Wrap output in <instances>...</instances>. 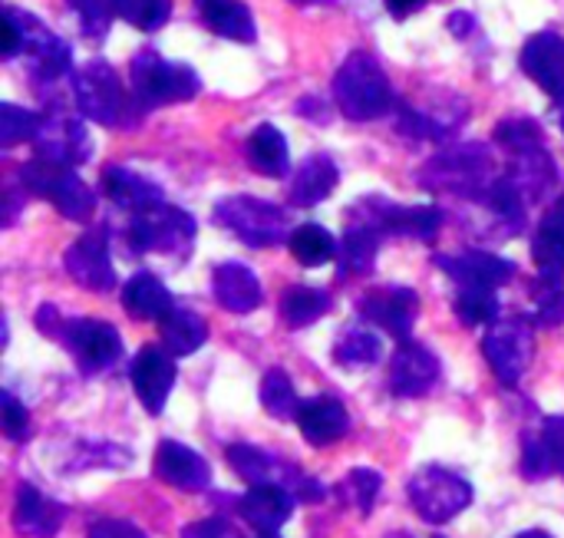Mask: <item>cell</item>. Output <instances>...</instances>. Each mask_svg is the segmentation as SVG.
I'll use <instances>...</instances> for the list:
<instances>
[{"instance_id": "1", "label": "cell", "mask_w": 564, "mask_h": 538, "mask_svg": "<svg viewBox=\"0 0 564 538\" xmlns=\"http://www.w3.org/2000/svg\"><path fill=\"white\" fill-rule=\"evenodd\" d=\"M496 182H499L496 159L479 142L453 146V149L433 155L420 169V185H426L433 192L456 195V198H469V202H486V195L492 192Z\"/></svg>"}, {"instance_id": "2", "label": "cell", "mask_w": 564, "mask_h": 538, "mask_svg": "<svg viewBox=\"0 0 564 538\" xmlns=\"http://www.w3.org/2000/svg\"><path fill=\"white\" fill-rule=\"evenodd\" d=\"M334 99H337V109L354 122L380 119L397 106L390 76L383 73L380 60L367 50H354L340 63L334 76Z\"/></svg>"}, {"instance_id": "3", "label": "cell", "mask_w": 564, "mask_h": 538, "mask_svg": "<svg viewBox=\"0 0 564 538\" xmlns=\"http://www.w3.org/2000/svg\"><path fill=\"white\" fill-rule=\"evenodd\" d=\"M36 327L46 337H56L73 354V361L83 374L109 370L122 357V337L106 321H93V318L66 321L53 304H43L36 314Z\"/></svg>"}, {"instance_id": "4", "label": "cell", "mask_w": 564, "mask_h": 538, "mask_svg": "<svg viewBox=\"0 0 564 538\" xmlns=\"http://www.w3.org/2000/svg\"><path fill=\"white\" fill-rule=\"evenodd\" d=\"M129 73H132V103L142 112L155 109V106L185 103V99L198 96V89H202V79L192 66L172 63L149 46L132 56Z\"/></svg>"}, {"instance_id": "5", "label": "cell", "mask_w": 564, "mask_h": 538, "mask_svg": "<svg viewBox=\"0 0 564 538\" xmlns=\"http://www.w3.org/2000/svg\"><path fill=\"white\" fill-rule=\"evenodd\" d=\"M215 222L251 248H274L281 241H291V235H294L288 208L254 198V195L221 198L215 205Z\"/></svg>"}, {"instance_id": "6", "label": "cell", "mask_w": 564, "mask_h": 538, "mask_svg": "<svg viewBox=\"0 0 564 538\" xmlns=\"http://www.w3.org/2000/svg\"><path fill=\"white\" fill-rule=\"evenodd\" d=\"M20 182L26 192L46 198L63 218L69 222H89L96 212V195L93 189L69 169L59 162H50L43 155H33L23 169H20Z\"/></svg>"}, {"instance_id": "7", "label": "cell", "mask_w": 564, "mask_h": 538, "mask_svg": "<svg viewBox=\"0 0 564 538\" xmlns=\"http://www.w3.org/2000/svg\"><path fill=\"white\" fill-rule=\"evenodd\" d=\"M195 232V218L185 208L159 202L132 215L126 241L135 255H188Z\"/></svg>"}, {"instance_id": "8", "label": "cell", "mask_w": 564, "mask_h": 538, "mask_svg": "<svg viewBox=\"0 0 564 538\" xmlns=\"http://www.w3.org/2000/svg\"><path fill=\"white\" fill-rule=\"evenodd\" d=\"M73 99L76 112L99 126H119L126 122V109L132 99H126L122 79L106 60H89L73 69Z\"/></svg>"}, {"instance_id": "9", "label": "cell", "mask_w": 564, "mask_h": 538, "mask_svg": "<svg viewBox=\"0 0 564 538\" xmlns=\"http://www.w3.org/2000/svg\"><path fill=\"white\" fill-rule=\"evenodd\" d=\"M410 503L413 509L423 516V523H433V526H443L449 519H456L459 513H466L473 506V486L453 473V470H443V466H423L410 486Z\"/></svg>"}, {"instance_id": "10", "label": "cell", "mask_w": 564, "mask_h": 538, "mask_svg": "<svg viewBox=\"0 0 564 538\" xmlns=\"http://www.w3.org/2000/svg\"><path fill=\"white\" fill-rule=\"evenodd\" d=\"M532 351H535V334L525 318H499L489 324V331L482 337V354H486L492 374L506 387H516L525 377V370L532 364Z\"/></svg>"}, {"instance_id": "11", "label": "cell", "mask_w": 564, "mask_h": 538, "mask_svg": "<svg viewBox=\"0 0 564 538\" xmlns=\"http://www.w3.org/2000/svg\"><path fill=\"white\" fill-rule=\"evenodd\" d=\"M3 13L17 23L20 40H23V53L30 56V73L36 83H56L66 73H73V53L69 46L43 26V20H36L26 10L17 7H3Z\"/></svg>"}, {"instance_id": "12", "label": "cell", "mask_w": 564, "mask_h": 538, "mask_svg": "<svg viewBox=\"0 0 564 538\" xmlns=\"http://www.w3.org/2000/svg\"><path fill=\"white\" fill-rule=\"evenodd\" d=\"M350 212L377 225L383 235H403V238H420V241H436L443 228V212L436 205H393L373 195V198L357 202Z\"/></svg>"}, {"instance_id": "13", "label": "cell", "mask_w": 564, "mask_h": 538, "mask_svg": "<svg viewBox=\"0 0 564 538\" xmlns=\"http://www.w3.org/2000/svg\"><path fill=\"white\" fill-rule=\"evenodd\" d=\"M33 146H36V155L69 165V169L93 155L89 132H86L83 119L69 109H46Z\"/></svg>"}, {"instance_id": "14", "label": "cell", "mask_w": 564, "mask_h": 538, "mask_svg": "<svg viewBox=\"0 0 564 538\" xmlns=\"http://www.w3.org/2000/svg\"><path fill=\"white\" fill-rule=\"evenodd\" d=\"M63 265H66V275L86 291L106 294V291L116 288V271H112V261H109V235L102 228H93V232L79 235L66 248Z\"/></svg>"}, {"instance_id": "15", "label": "cell", "mask_w": 564, "mask_h": 538, "mask_svg": "<svg viewBox=\"0 0 564 538\" xmlns=\"http://www.w3.org/2000/svg\"><path fill=\"white\" fill-rule=\"evenodd\" d=\"M416 314H420L416 291L400 288V284H387V288H377L360 298V318L370 321L373 327L387 331L397 341H410Z\"/></svg>"}, {"instance_id": "16", "label": "cell", "mask_w": 564, "mask_h": 538, "mask_svg": "<svg viewBox=\"0 0 564 538\" xmlns=\"http://www.w3.org/2000/svg\"><path fill=\"white\" fill-rule=\"evenodd\" d=\"M129 377H132V387H135V397L139 404L155 417L165 410V400L175 387V377H178V367H175V357L165 351V347H142L135 357H132V367H129Z\"/></svg>"}, {"instance_id": "17", "label": "cell", "mask_w": 564, "mask_h": 538, "mask_svg": "<svg viewBox=\"0 0 564 538\" xmlns=\"http://www.w3.org/2000/svg\"><path fill=\"white\" fill-rule=\"evenodd\" d=\"M152 470L162 483H169L178 493H205L212 486V466L205 463V456L175 440L159 443Z\"/></svg>"}, {"instance_id": "18", "label": "cell", "mask_w": 564, "mask_h": 538, "mask_svg": "<svg viewBox=\"0 0 564 538\" xmlns=\"http://www.w3.org/2000/svg\"><path fill=\"white\" fill-rule=\"evenodd\" d=\"M509 155H512L509 159V172H506L509 185L522 195L525 205L542 202L552 192L555 179H558V165L545 152V142H535V146H525V149H512Z\"/></svg>"}, {"instance_id": "19", "label": "cell", "mask_w": 564, "mask_h": 538, "mask_svg": "<svg viewBox=\"0 0 564 538\" xmlns=\"http://www.w3.org/2000/svg\"><path fill=\"white\" fill-rule=\"evenodd\" d=\"M440 380V361L430 347L416 344V341H403L393 354V367H390V390L397 397H423L436 387Z\"/></svg>"}, {"instance_id": "20", "label": "cell", "mask_w": 564, "mask_h": 538, "mask_svg": "<svg viewBox=\"0 0 564 538\" xmlns=\"http://www.w3.org/2000/svg\"><path fill=\"white\" fill-rule=\"evenodd\" d=\"M522 69L558 103L564 106V36L542 30L525 40L522 46Z\"/></svg>"}, {"instance_id": "21", "label": "cell", "mask_w": 564, "mask_h": 538, "mask_svg": "<svg viewBox=\"0 0 564 538\" xmlns=\"http://www.w3.org/2000/svg\"><path fill=\"white\" fill-rule=\"evenodd\" d=\"M436 265L459 284V288H502L516 278V265L509 258L489 251H463V255H440Z\"/></svg>"}, {"instance_id": "22", "label": "cell", "mask_w": 564, "mask_h": 538, "mask_svg": "<svg viewBox=\"0 0 564 538\" xmlns=\"http://www.w3.org/2000/svg\"><path fill=\"white\" fill-rule=\"evenodd\" d=\"M294 493H288L284 486L278 483H268V486H251L241 499H238V516L258 529L261 536H271L278 529H284L294 516Z\"/></svg>"}, {"instance_id": "23", "label": "cell", "mask_w": 564, "mask_h": 538, "mask_svg": "<svg viewBox=\"0 0 564 538\" xmlns=\"http://www.w3.org/2000/svg\"><path fill=\"white\" fill-rule=\"evenodd\" d=\"M66 509L59 503H53L50 496H43L36 486L23 483L17 489V503H13V529L20 538H53L63 529Z\"/></svg>"}, {"instance_id": "24", "label": "cell", "mask_w": 564, "mask_h": 538, "mask_svg": "<svg viewBox=\"0 0 564 538\" xmlns=\"http://www.w3.org/2000/svg\"><path fill=\"white\" fill-rule=\"evenodd\" d=\"M212 291H215V301L231 314H251L264 301L258 275L238 261H225L212 271Z\"/></svg>"}, {"instance_id": "25", "label": "cell", "mask_w": 564, "mask_h": 538, "mask_svg": "<svg viewBox=\"0 0 564 538\" xmlns=\"http://www.w3.org/2000/svg\"><path fill=\"white\" fill-rule=\"evenodd\" d=\"M297 427H301V437L311 446H330L340 437H347L350 413H347V407L337 397H314V400H304L301 404Z\"/></svg>"}, {"instance_id": "26", "label": "cell", "mask_w": 564, "mask_h": 538, "mask_svg": "<svg viewBox=\"0 0 564 538\" xmlns=\"http://www.w3.org/2000/svg\"><path fill=\"white\" fill-rule=\"evenodd\" d=\"M337 179H340L337 162H334L327 152H314V155H307V159L297 165V172L291 175L288 198H291V205H297V208H311V205L324 202V198L337 189Z\"/></svg>"}, {"instance_id": "27", "label": "cell", "mask_w": 564, "mask_h": 538, "mask_svg": "<svg viewBox=\"0 0 564 538\" xmlns=\"http://www.w3.org/2000/svg\"><path fill=\"white\" fill-rule=\"evenodd\" d=\"M102 192L112 205H119L132 215L162 202V189L155 182H149L145 175H139L132 169H122V165L102 169Z\"/></svg>"}, {"instance_id": "28", "label": "cell", "mask_w": 564, "mask_h": 538, "mask_svg": "<svg viewBox=\"0 0 564 538\" xmlns=\"http://www.w3.org/2000/svg\"><path fill=\"white\" fill-rule=\"evenodd\" d=\"M202 23L225 36V40H238V43H254L258 36V23L248 10V3L241 0H195Z\"/></svg>"}, {"instance_id": "29", "label": "cell", "mask_w": 564, "mask_h": 538, "mask_svg": "<svg viewBox=\"0 0 564 538\" xmlns=\"http://www.w3.org/2000/svg\"><path fill=\"white\" fill-rule=\"evenodd\" d=\"M383 241V232L377 225H370L360 215H347V232H344V245H340V278L344 275H367L373 268L377 248Z\"/></svg>"}, {"instance_id": "30", "label": "cell", "mask_w": 564, "mask_h": 538, "mask_svg": "<svg viewBox=\"0 0 564 538\" xmlns=\"http://www.w3.org/2000/svg\"><path fill=\"white\" fill-rule=\"evenodd\" d=\"M122 308H126V314L135 318V321H162V318L175 308V301H172L169 288H165L155 275L139 271V275H132V278L126 281V288H122Z\"/></svg>"}, {"instance_id": "31", "label": "cell", "mask_w": 564, "mask_h": 538, "mask_svg": "<svg viewBox=\"0 0 564 538\" xmlns=\"http://www.w3.org/2000/svg\"><path fill=\"white\" fill-rule=\"evenodd\" d=\"M532 258L542 271V278L562 281L564 278V195L549 208L542 225L532 238Z\"/></svg>"}, {"instance_id": "32", "label": "cell", "mask_w": 564, "mask_h": 538, "mask_svg": "<svg viewBox=\"0 0 564 538\" xmlns=\"http://www.w3.org/2000/svg\"><path fill=\"white\" fill-rule=\"evenodd\" d=\"M159 331H162V347H165L172 357L195 354V351L205 344V337H208L205 321H202L195 311H185V308H172V311L159 321Z\"/></svg>"}, {"instance_id": "33", "label": "cell", "mask_w": 564, "mask_h": 538, "mask_svg": "<svg viewBox=\"0 0 564 538\" xmlns=\"http://www.w3.org/2000/svg\"><path fill=\"white\" fill-rule=\"evenodd\" d=\"M380 357H383V341L377 337V331H370L364 324L344 327L334 341V361L347 370L373 367Z\"/></svg>"}, {"instance_id": "34", "label": "cell", "mask_w": 564, "mask_h": 538, "mask_svg": "<svg viewBox=\"0 0 564 538\" xmlns=\"http://www.w3.org/2000/svg\"><path fill=\"white\" fill-rule=\"evenodd\" d=\"M248 162L261 175H271V179L288 175V142L281 129H274L271 122H261L248 139Z\"/></svg>"}, {"instance_id": "35", "label": "cell", "mask_w": 564, "mask_h": 538, "mask_svg": "<svg viewBox=\"0 0 564 538\" xmlns=\"http://www.w3.org/2000/svg\"><path fill=\"white\" fill-rule=\"evenodd\" d=\"M330 294L324 288H307V284H294L284 291L281 298V318L291 327H311L314 321H321L330 311Z\"/></svg>"}, {"instance_id": "36", "label": "cell", "mask_w": 564, "mask_h": 538, "mask_svg": "<svg viewBox=\"0 0 564 538\" xmlns=\"http://www.w3.org/2000/svg\"><path fill=\"white\" fill-rule=\"evenodd\" d=\"M291 255H294L304 268H321V265H327V261L337 255V241H334V235H330L324 225L304 222V225H297L294 235H291Z\"/></svg>"}, {"instance_id": "37", "label": "cell", "mask_w": 564, "mask_h": 538, "mask_svg": "<svg viewBox=\"0 0 564 538\" xmlns=\"http://www.w3.org/2000/svg\"><path fill=\"white\" fill-rule=\"evenodd\" d=\"M261 407L274 417V420H297V410H301V400H297V390L291 384V377L274 367L261 377Z\"/></svg>"}, {"instance_id": "38", "label": "cell", "mask_w": 564, "mask_h": 538, "mask_svg": "<svg viewBox=\"0 0 564 538\" xmlns=\"http://www.w3.org/2000/svg\"><path fill=\"white\" fill-rule=\"evenodd\" d=\"M453 308L466 327H482V324L499 321V301H496V291L489 288H459Z\"/></svg>"}, {"instance_id": "39", "label": "cell", "mask_w": 564, "mask_h": 538, "mask_svg": "<svg viewBox=\"0 0 564 538\" xmlns=\"http://www.w3.org/2000/svg\"><path fill=\"white\" fill-rule=\"evenodd\" d=\"M380 489H383V476L377 470L360 466V470H350V476L340 483V499L354 506L360 516H370V509L380 499Z\"/></svg>"}, {"instance_id": "40", "label": "cell", "mask_w": 564, "mask_h": 538, "mask_svg": "<svg viewBox=\"0 0 564 538\" xmlns=\"http://www.w3.org/2000/svg\"><path fill=\"white\" fill-rule=\"evenodd\" d=\"M40 122H43V112H33V109H20L13 103H3L0 106V146L10 149L17 142H33L36 132H40Z\"/></svg>"}, {"instance_id": "41", "label": "cell", "mask_w": 564, "mask_h": 538, "mask_svg": "<svg viewBox=\"0 0 564 538\" xmlns=\"http://www.w3.org/2000/svg\"><path fill=\"white\" fill-rule=\"evenodd\" d=\"M116 17H122L126 23L152 33L162 30L172 17V0H112Z\"/></svg>"}, {"instance_id": "42", "label": "cell", "mask_w": 564, "mask_h": 538, "mask_svg": "<svg viewBox=\"0 0 564 538\" xmlns=\"http://www.w3.org/2000/svg\"><path fill=\"white\" fill-rule=\"evenodd\" d=\"M66 3H69V10L79 17L86 36H93V40L106 36L109 23H112V17H116L112 0H66Z\"/></svg>"}, {"instance_id": "43", "label": "cell", "mask_w": 564, "mask_h": 538, "mask_svg": "<svg viewBox=\"0 0 564 538\" xmlns=\"http://www.w3.org/2000/svg\"><path fill=\"white\" fill-rule=\"evenodd\" d=\"M535 321L542 327H558L564 324V288L562 281L545 278V284L535 294Z\"/></svg>"}, {"instance_id": "44", "label": "cell", "mask_w": 564, "mask_h": 538, "mask_svg": "<svg viewBox=\"0 0 564 538\" xmlns=\"http://www.w3.org/2000/svg\"><path fill=\"white\" fill-rule=\"evenodd\" d=\"M496 139L512 152V149H525V146L542 142V129L535 119H506L496 126Z\"/></svg>"}, {"instance_id": "45", "label": "cell", "mask_w": 564, "mask_h": 538, "mask_svg": "<svg viewBox=\"0 0 564 538\" xmlns=\"http://www.w3.org/2000/svg\"><path fill=\"white\" fill-rule=\"evenodd\" d=\"M0 423H3V433L10 443H20L30 433V413L10 390H3V397H0Z\"/></svg>"}, {"instance_id": "46", "label": "cell", "mask_w": 564, "mask_h": 538, "mask_svg": "<svg viewBox=\"0 0 564 538\" xmlns=\"http://www.w3.org/2000/svg\"><path fill=\"white\" fill-rule=\"evenodd\" d=\"M552 473H555V466H552V456H549V446H545L542 433L539 437H525V446H522V476L539 483V480H545Z\"/></svg>"}, {"instance_id": "47", "label": "cell", "mask_w": 564, "mask_h": 538, "mask_svg": "<svg viewBox=\"0 0 564 538\" xmlns=\"http://www.w3.org/2000/svg\"><path fill=\"white\" fill-rule=\"evenodd\" d=\"M542 440H545V446H549V456H552L555 473L564 480V417H549V420H545Z\"/></svg>"}, {"instance_id": "48", "label": "cell", "mask_w": 564, "mask_h": 538, "mask_svg": "<svg viewBox=\"0 0 564 538\" xmlns=\"http://www.w3.org/2000/svg\"><path fill=\"white\" fill-rule=\"evenodd\" d=\"M182 538H241V532H238L228 519L215 516V519H202V523L185 526V529H182Z\"/></svg>"}, {"instance_id": "49", "label": "cell", "mask_w": 564, "mask_h": 538, "mask_svg": "<svg viewBox=\"0 0 564 538\" xmlns=\"http://www.w3.org/2000/svg\"><path fill=\"white\" fill-rule=\"evenodd\" d=\"M86 538H149L139 526L122 523V519H99Z\"/></svg>"}, {"instance_id": "50", "label": "cell", "mask_w": 564, "mask_h": 538, "mask_svg": "<svg viewBox=\"0 0 564 538\" xmlns=\"http://www.w3.org/2000/svg\"><path fill=\"white\" fill-rule=\"evenodd\" d=\"M0 33H3V46H0V56L3 60H13L20 50H23V40H20V30H17V23L3 13L0 17Z\"/></svg>"}, {"instance_id": "51", "label": "cell", "mask_w": 564, "mask_h": 538, "mask_svg": "<svg viewBox=\"0 0 564 538\" xmlns=\"http://www.w3.org/2000/svg\"><path fill=\"white\" fill-rule=\"evenodd\" d=\"M430 0H387V10L397 17V20H403V17H413L416 10H423Z\"/></svg>"}, {"instance_id": "52", "label": "cell", "mask_w": 564, "mask_h": 538, "mask_svg": "<svg viewBox=\"0 0 564 538\" xmlns=\"http://www.w3.org/2000/svg\"><path fill=\"white\" fill-rule=\"evenodd\" d=\"M446 26H449L456 36H469V33L476 30V20H473L469 13H453V17L446 20Z\"/></svg>"}, {"instance_id": "53", "label": "cell", "mask_w": 564, "mask_h": 538, "mask_svg": "<svg viewBox=\"0 0 564 538\" xmlns=\"http://www.w3.org/2000/svg\"><path fill=\"white\" fill-rule=\"evenodd\" d=\"M519 538H552L549 532H542V529H532V532H522Z\"/></svg>"}, {"instance_id": "54", "label": "cell", "mask_w": 564, "mask_h": 538, "mask_svg": "<svg viewBox=\"0 0 564 538\" xmlns=\"http://www.w3.org/2000/svg\"><path fill=\"white\" fill-rule=\"evenodd\" d=\"M291 3H301V7H307V3H334V0H291Z\"/></svg>"}, {"instance_id": "55", "label": "cell", "mask_w": 564, "mask_h": 538, "mask_svg": "<svg viewBox=\"0 0 564 538\" xmlns=\"http://www.w3.org/2000/svg\"><path fill=\"white\" fill-rule=\"evenodd\" d=\"M390 538H413V536H390Z\"/></svg>"}, {"instance_id": "56", "label": "cell", "mask_w": 564, "mask_h": 538, "mask_svg": "<svg viewBox=\"0 0 564 538\" xmlns=\"http://www.w3.org/2000/svg\"><path fill=\"white\" fill-rule=\"evenodd\" d=\"M261 538H278V536H274V532H271V536H261Z\"/></svg>"}]
</instances>
